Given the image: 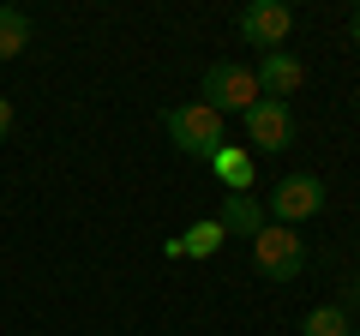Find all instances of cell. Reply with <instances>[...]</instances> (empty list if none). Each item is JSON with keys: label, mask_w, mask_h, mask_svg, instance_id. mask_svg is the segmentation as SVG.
Masks as SVG:
<instances>
[{"label": "cell", "mask_w": 360, "mask_h": 336, "mask_svg": "<svg viewBox=\"0 0 360 336\" xmlns=\"http://www.w3.org/2000/svg\"><path fill=\"white\" fill-rule=\"evenodd\" d=\"M162 127H168V138H174V150L198 156V162H210V156L222 150V115H217V108H205V103H180V108H168Z\"/></svg>", "instance_id": "cell-1"}, {"label": "cell", "mask_w": 360, "mask_h": 336, "mask_svg": "<svg viewBox=\"0 0 360 336\" xmlns=\"http://www.w3.org/2000/svg\"><path fill=\"white\" fill-rule=\"evenodd\" d=\"M252 264L264 283H295L307 271V240L295 228H283V222H270L264 234H252Z\"/></svg>", "instance_id": "cell-2"}, {"label": "cell", "mask_w": 360, "mask_h": 336, "mask_svg": "<svg viewBox=\"0 0 360 336\" xmlns=\"http://www.w3.org/2000/svg\"><path fill=\"white\" fill-rule=\"evenodd\" d=\"M258 103V78H252V66H240V60H210L205 66V108H217V115H229V108H252Z\"/></svg>", "instance_id": "cell-3"}, {"label": "cell", "mask_w": 360, "mask_h": 336, "mask_svg": "<svg viewBox=\"0 0 360 336\" xmlns=\"http://www.w3.org/2000/svg\"><path fill=\"white\" fill-rule=\"evenodd\" d=\"M264 210L283 222V228H295V222H307V217H319V210H324V181H319V174H288V181L270 193Z\"/></svg>", "instance_id": "cell-4"}, {"label": "cell", "mask_w": 360, "mask_h": 336, "mask_svg": "<svg viewBox=\"0 0 360 336\" xmlns=\"http://www.w3.org/2000/svg\"><path fill=\"white\" fill-rule=\"evenodd\" d=\"M288 30H295V13H288L283 0H252V6L240 13V37L252 42V49H264V54L283 49Z\"/></svg>", "instance_id": "cell-5"}, {"label": "cell", "mask_w": 360, "mask_h": 336, "mask_svg": "<svg viewBox=\"0 0 360 336\" xmlns=\"http://www.w3.org/2000/svg\"><path fill=\"white\" fill-rule=\"evenodd\" d=\"M246 138H252L258 150H288V144H295V108L258 96V103L246 108Z\"/></svg>", "instance_id": "cell-6"}, {"label": "cell", "mask_w": 360, "mask_h": 336, "mask_svg": "<svg viewBox=\"0 0 360 336\" xmlns=\"http://www.w3.org/2000/svg\"><path fill=\"white\" fill-rule=\"evenodd\" d=\"M252 78H258V96H270V103H288V96L307 84V66H300L288 49H276V54H264V60L252 66Z\"/></svg>", "instance_id": "cell-7"}, {"label": "cell", "mask_w": 360, "mask_h": 336, "mask_svg": "<svg viewBox=\"0 0 360 336\" xmlns=\"http://www.w3.org/2000/svg\"><path fill=\"white\" fill-rule=\"evenodd\" d=\"M222 234H240V240H252V234L270 228V210L258 205L252 193H222V210H217Z\"/></svg>", "instance_id": "cell-8"}, {"label": "cell", "mask_w": 360, "mask_h": 336, "mask_svg": "<svg viewBox=\"0 0 360 336\" xmlns=\"http://www.w3.org/2000/svg\"><path fill=\"white\" fill-rule=\"evenodd\" d=\"M210 168H217L222 193H252V156H246L240 144H222V150L210 156Z\"/></svg>", "instance_id": "cell-9"}, {"label": "cell", "mask_w": 360, "mask_h": 336, "mask_svg": "<svg viewBox=\"0 0 360 336\" xmlns=\"http://www.w3.org/2000/svg\"><path fill=\"white\" fill-rule=\"evenodd\" d=\"M30 49V18L18 6H0V60H18Z\"/></svg>", "instance_id": "cell-10"}, {"label": "cell", "mask_w": 360, "mask_h": 336, "mask_svg": "<svg viewBox=\"0 0 360 336\" xmlns=\"http://www.w3.org/2000/svg\"><path fill=\"white\" fill-rule=\"evenodd\" d=\"M222 240H229V234H222V222H217V217H205V222H193V228L180 234V252H186V259H210Z\"/></svg>", "instance_id": "cell-11"}, {"label": "cell", "mask_w": 360, "mask_h": 336, "mask_svg": "<svg viewBox=\"0 0 360 336\" xmlns=\"http://www.w3.org/2000/svg\"><path fill=\"white\" fill-rule=\"evenodd\" d=\"M300 336H354V324H348L342 306H319V312H307Z\"/></svg>", "instance_id": "cell-12"}, {"label": "cell", "mask_w": 360, "mask_h": 336, "mask_svg": "<svg viewBox=\"0 0 360 336\" xmlns=\"http://www.w3.org/2000/svg\"><path fill=\"white\" fill-rule=\"evenodd\" d=\"M13 138V96H0V144Z\"/></svg>", "instance_id": "cell-13"}, {"label": "cell", "mask_w": 360, "mask_h": 336, "mask_svg": "<svg viewBox=\"0 0 360 336\" xmlns=\"http://www.w3.org/2000/svg\"><path fill=\"white\" fill-rule=\"evenodd\" d=\"M348 42H360V6L348 13Z\"/></svg>", "instance_id": "cell-14"}, {"label": "cell", "mask_w": 360, "mask_h": 336, "mask_svg": "<svg viewBox=\"0 0 360 336\" xmlns=\"http://www.w3.org/2000/svg\"><path fill=\"white\" fill-rule=\"evenodd\" d=\"M354 336H360V330H354Z\"/></svg>", "instance_id": "cell-15"}]
</instances>
